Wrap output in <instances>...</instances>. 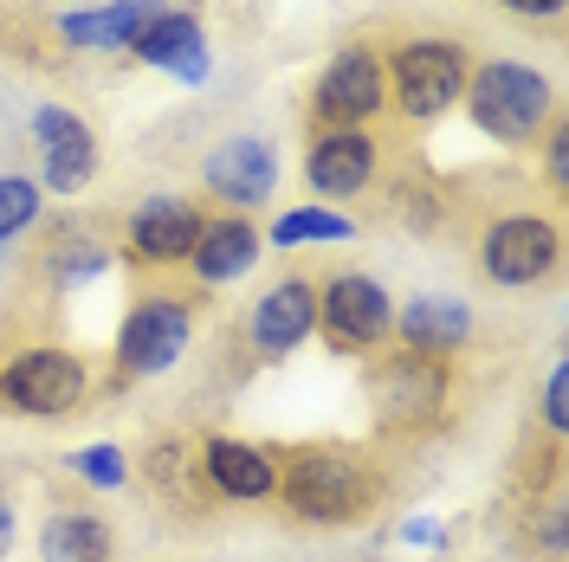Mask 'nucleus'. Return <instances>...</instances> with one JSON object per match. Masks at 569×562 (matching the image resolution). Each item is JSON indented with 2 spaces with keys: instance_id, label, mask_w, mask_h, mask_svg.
Wrapping results in <instances>:
<instances>
[{
  "instance_id": "nucleus-11",
  "label": "nucleus",
  "mask_w": 569,
  "mask_h": 562,
  "mask_svg": "<svg viewBox=\"0 0 569 562\" xmlns=\"http://www.w3.org/2000/svg\"><path fill=\"white\" fill-rule=\"evenodd\" d=\"M201 220L208 213L194 208L188 194H142L137 208H130V220H123V252L137 259L142 272H176V265H188V252H194V240H201Z\"/></svg>"
},
{
  "instance_id": "nucleus-7",
  "label": "nucleus",
  "mask_w": 569,
  "mask_h": 562,
  "mask_svg": "<svg viewBox=\"0 0 569 562\" xmlns=\"http://www.w3.org/2000/svg\"><path fill=\"white\" fill-rule=\"evenodd\" d=\"M447 394H453V375L433 355L389 350L369 369V401H376V426L382 433H427L447 414Z\"/></svg>"
},
{
  "instance_id": "nucleus-12",
  "label": "nucleus",
  "mask_w": 569,
  "mask_h": 562,
  "mask_svg": "<svg viewBox=\"0 0 569 562\" xmlns=\"http://www.w3.org/2000/svg\"><path fill=\"white\" fill-rule=\"evenodd\" d=\"M194 479L201 492L227 498V504H272L279 498V453L240 440V433H208L194 446Z\"/></svg>"
},
{
  "instance_id": "nucleus-18",
  "label": "nucleus",
  "mask_w": 569,
  "mask_h": 562,
  "mask_svg": "<svg viewBox=\"0 0 569 562\" xmlns=\"http://www.w3.org/2000/svg\"><path fill=\"white\" fill-rule=\"evenodd\" d=\"M259 259H266V233L252 227L247 213H208L201 240L188 252V279L201 291H220V284H240Z\"/></svg>"
},
{
  "instance_id": "nucleus-9",
  "label": "nucleus",
  "mask_w": 569,
  "mask_h": 562,
  "mask_svg": "<svg viewBox=\"0 0 569 562\" xmlns=\"http://www.w3.org/2000/svg\"><path fill=\"white\" fill-rule=\"evenodd\" d=\"M382 110H389V66H382V52L369 39L337 46L330 66L318 71V84H311V117L323 130H369Z\"/></svg>"
},
{
  "instance_id": "nucleus-21",
  "label": "nucleus",
  "mask_w": 569,
  "mask_h": 562,
  "mask_svg": "<svg viewBox=\"0 0 569 562\" xmlns=\"http://www.w3.org/2000/svg\"><path fill=\"white\" fill-rule=\"evenodd\" d=\"M356 227L350 213H337V208H323V201H311V208H284L272 227H266V247L272 252H298V247H350Z\"/></svg>"
},
{
  "instance_id": "nucleus-6",
  "label": "nucleus",
  "mask_w": 569,
  "mask_h": 562,
  "mask_svg": "<svg viewBox=\"0 0 569 562\" xmlns=\"http://www.w3.org/2000/svg\"><path fill=\"white\" fill-rule=\"evenodd\" d=\"M557 265H563V227L537 208L498 213L479 233V272L498 291H537Z\"/></svg>"
},
{
  "instance_id": "nucleus-2",
  "label": "nucleus",
  "mask_w": 569,
  "mask_h": 562,
  "mask_svg": "<svg viewBox=\"0 0 569 562\" xmlns=\"http://www.w3.org/2000/svg\"><path fill=\"white\" fill-rule=\"evenodd\" d=\"M460 110L498 149H531L557 123V78L543 66H525V59H479L466 71Z\"/></svg>"
},
{
  "instance_id": "nucleus-13",
  "label": "nucleus",
  "mask_w": 569,
  "mask_h": 562,
  "mask_svg": "<svg viewBox=\"0 0 569 562\" xmlns=\"http://www.w3.org/2000/svg\"><path fill=\"white\" fill-rule=\"evenodd\" d=\"M33 149H39V188L46 194H84L91 175H98V137H91V123L78 117L71 104H39L33 110Z\"/></svg>"
},
{
  "instance_id": "nucleus-8",
  "label": "nucleus",
  "mask_w": 569,
  "mask_h": 562,
  "mask_svg": "<svg viewBox=\"0 0 569 562\" xmlns=\"http://www.w3.org/2000/svg\"><path fill=\"white\" fill-rule=\"evenodd\" d=\"M318 330L337 355H376L395 337V291L376 272H330L318 284Z\"/></svg>"
},
{
  "instance_id": "nucleus-20",
  "label": "nucleus",
  "mask_w": 569,
  "mask_h": 562,
  "mask_svg": "<svg viewBox=\"0 0 569 562\" xmlns=\"http://www.w3.org/2000/svg\"><path fill=\"white\" fill-rule=\"evenodd\" d=\"M117 556V530L84 511V504H52L39 518V562H110Z\"/></svg>"
},
{
  "instance_id": "nucleus-29",
  "label": "nucleus",
  "mask_w": 569,
  "mask_h": 562,
  "mask_svg": "<svg viewBox=\"0 0 569 562\" xmlns=\"http://www.w3.org/2000/svg\"><path fill=\"white\" fill-rule=\"evenodd\" d=\"M13 543H20V504H13L7 485H0V562L13 556Z\"/></svg>"
},
{
  "instance_id": "nucleus-3",
  "label": "nucleus",
  "mask_w": 569,
  "mask_h": 562,
  "mask_svg": "<svg viewBox=\"0 0 569 562\" xmlns=\"http://www.w3.org/2000/svg\"><path fill=\"white\" fill-rule=\"evenodd\" d=\"M91 401V369L66 343H20L0 362V408L20 421H71Z\"/></svg>"
},
{
  "instance_id": "nucleus-1",
  "label": "nucleus",
  "mask_w": 569,
  "mask_h": 562,
  "mask_svg": "<svg viewBox=\"0 0 569 562\" xmlns=\"http://www.w3.org/2000/svg\"><path fill=\"white\" fill-rule=\"evenodd\" d=\"M382 498H389V485H382L376 459L356 446H298L279 465V504L291 511V524L343 530L376 518Z\"/></svg>"
},
{
  "instance_id": "nucleus-17",
  "label": "nucleus",
  "mask_w": 569,
  "mask_h": 562,
  "mask_svg": "<svg viewBox=\"0 0 569 562\" xmlns=\"http://www.w3.org/2000/svg\"><path fill=\"white\" fill-rule=\"evenodd\" d=\"M130 59L149 71H162V78H176V84H208L213 78V46L201 33V20L194 13H181V7H162L149 27L137 33L130 46Z\"/></svg>"
},
{
  "instance_id": "nucleus-27",
  "label": "nucleus",
  "mask_w": 569,
  "mask_h": 562,
  "mask_svg": "<svg viewBox=\"0 0 569 562\" xmlns=\"http://www.w3.org/2000/svg\"><path fill=\"white\" fill-rule=\"evenodd\" d=\"M543 426L550 433L569 426V369L563 362H550V375H543Z\"/></svg>"
},
{
  "instance_id": "nucleus-28",
  "label": "nucleus",
  "mask_w": 569,
  "mask_h": 562,
  "mask_svg": "<svg viewBox=\"0 0 569 562\" xmlns=\"http://www.w3.org/2000/svg\"><path fill=\"white\" fill-rule=\"evenodd\" d=\"M543 175H550V194H563V188H569V130H563V123H550V142H543Z\"/></svg>"
},
{
  "instance_id": "nucleus-5",
  "label": "nucleus",
  "mask_w": 569,
  "mask_h": 562,
  "mask_svg": "<svg viewBox=\"0 0 569 562\" xmlns=\"http://www.w3.org/2000/svg\"><path fill=\"white\" fill-rule=\"evenodd\" d=\"M382 66H389V104L401 110L408 123H440L447 110H460L472 59H466L460 39L415 33V39H401L395 59H382Z\"/></svg>"
},
{
  "instance_id": "nucleus-10",
  "label": "nucleus",
  "mask_w": 569,
  "mask_h": 562,
  "mask_svg": "<svg viewBox=\"0 0 569 562\" xmlns=\"http://www.w3.org/2000/svg\"><path fill=\"white\" fill-rule=\"evenodd\" d=\"M279 142L259 137V130H240V137H220L201 155V194L220 201L227 213H252L279 194Z\"/></svg>"
},
{
  "instance_id": "nucleus-26",
  "label": "nucleus",
  "mask_w": 569,
  "mask_h": 562,
  "mask_svg": "<svg viewBox=\"0 0 569 562\" xmlns=\"http://www.w3.org/2000/svg\"><path fill=\"white\" fill-rule=\"evenodd\" d=\"M395 543H401V550H447V524H440L433 511H415V518L395 524Z\"/></svg>"
},
{
  "instance_id": "nucleus-4",
  "label": "nucleus",
  "mask_w": 569,
  "mask_h": 562,
  "mask_svg": "<svg viewBox=\"0 0 569 562\" xmlns=\"http://www.w3.org/2000/svg\"><path fill=\"white\" fill-rule=\"evenodd\" d=\"M188 350H194V304L181 291H137L117 337H110L123 382H162V375L181 369Z\"/></svg>"
},
{
  "instance_id": "nucleus-23",
  "label": "nucleus",
  "mask_w": 569,
  "mask_h": 562,
  "mask_svg": "<svg viewBox=\"0 0 569 562\" xmlns=\"http://www.w3.org/2000/svg\"><path fill=\"white\" fill-rule=\"evenodd\" d=\"M66 472L78 485H91V492H123L130 485V453L117 440H91V446L66 453Z\"/></svg>"
},
{
  "instance_id": "nucleus-25",
  "label": "nucleus",
  "mask_w": 569,
  "mask_h": 562,
  "mask_svg": "<svg viewBox=\"0 0 569 562\" xmlns=\"http://www.w3.org/2000/svg\"><path fill=\"white\" fill-rule=\"evenodd\" d=\"M142 465H149V485H156V492L188 498V479H194V453H188L181 440H156ZM194 485H201V479H194Z\"/></svg>"
},
{
  "instance_id": "nucleus-30",
  "label": "nucleus",
  "mask_w": 569,
  "mask_h": 562,
  "mask_svg": "<svg viewBox=\"0 0 569 562\" xmlns=\"http://www.w3.org/2000/svg\"><path fill=\"white\" fill-rule=\"evenodd\" d=\"M492 7H505V13H518V20H557L569 0H492Z\"/></svg>"
},
{
  "instance_id": "nucleus-22",
  "label": "nucleus",
  "mask_w": 569,
  "mask_h": 562,
  "mask_svg": "<svg viewBox=\"0 0 569 562\" xmlns=\"http://www.w3.org/2000/svg\"><path fill=\"white\" fill-rule=\"evenodd\" d=\"M52 259H46V279L59 284V291H84V284H98L117 272V252L104 247V240H59L52 233Z\"/></svg>"
},
{
  "instance_id": "nucleus-16",
  "label": "nucleus",
  "mask_w": 569,
  "mask_h": 562,
  "mask_svg": "<svg viewBox=\"0 0 569 562\" xmlns=\"http://www.w3.org/2000/svg\"><path fill=\"white\" fill-rule=\"evenodd\" d=\"M472 337H479V317H472V304L453 298V291H415L408 304H395V343L415 350V355L447 362V355H460Z\"/></svg>"
},
{
  "instance_id": "nucleus-19",
  "label": "nucleus",
  "mask_w": 569,
  "mask_h": 562,
  "mask_svg": "<svg viewBox=\"0 0 569 562\" xmlns=\"http://www.w3.org/2000/svg\"><path fill=\"white\" fill-rule=\"evenodd\" d=\"M169 0H110V7H78V13H59V46L66 52H84V59H104V52H130L137 33L162 13Z\"/></svg>"
},
{
  "instance_id": "nucleus-14",
  "label": "nucleus",
  "mask_w": 569,
  "mask_h": 562,
  "mask_svg": "<svg viewBox=\"0 0 569 562\" xmlns=\"http://www.w3.org/2000/svg\"><path fill=\"white\" fill-rule=\"evenodd\" d=\"M318 337V279H279L247 304V350L259 362H284Z\"/></svg>"
},
{
  "instance_id": "nucleus-15",
  "label": "nucleus",
  "mask_w": 569,
  "mask_h": 562,
  "mask_svg": "<svg viewBox=\"0 0 569 562\" xmlns=\"http://www.w3.org/2000/svg\"><path fill=\"white\" fill-rule=\"evenodd\" d=\"M305 188L323 194V201H350L362 194L369 181L382 175V142L376 130H318V137L305 142Z\"/></svg>"
},
{
  "instance_id": "nucleus-24",
  "label": "nucleus",
  "mask_w": 569,
  "mask_h": 562,
  "mask_svg": "<svg viewBox=\"0 0 569 562\" xmlns=\"http://www.w3.org/2000/svg\"><path fill=\"white\" fill-rule=\"evenodd\" d=\"M46 213V188L33 175H0V247H13L20 233H33Z\"/></svg>"
}]
</instances>
